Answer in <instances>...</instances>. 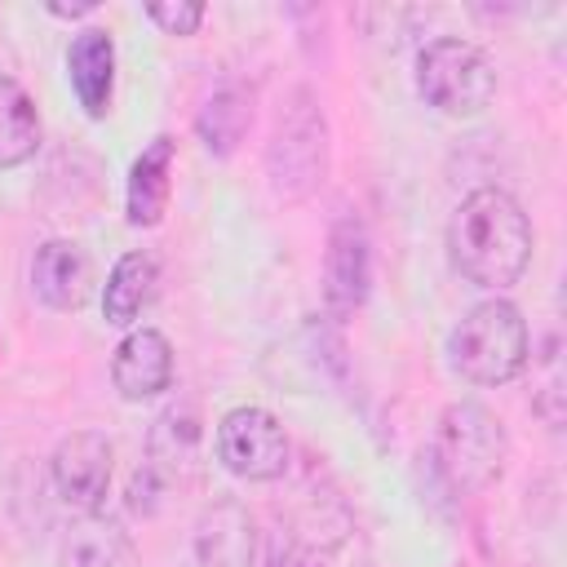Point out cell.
<instances>
[{
	"mask_svg": "<svg viewBox=\"0 0 567 567\" xmlns=\"http://www.w3.org/2000/svg\"><path fill=\"white\" fill-rule=\"evenodd\" d=\"M155 288H159V266H155V257H146V252H124V257L115 261V270L106 275V288H102V315H106V323L128 328V323L155 301Z\"/></svg>",
	"mask_w": 567,
	"mask_h": 567,
	"instance_id": "obj_16",
	"label": "cell"
},
{
	"mask_svg": "<svg viewBox=\"0 0 567 567\" xmlns=\"http://www.w3.org/2000/svg\"><path fill=\"white\" fill-rule=\"evenodd\" d=\"M62 567H137V549L111 518L80 514L62 540Z\"/></svg>",
	"mask_w": 567,
	"mask_h": 567,
	"instance_id": "obj_15",
	"label": "cell"
},
{
	"mask_svg": "<svg viewBox=\"0 0 567 567\" xmlns=\"http://www.w3.org/2000/svg\"><path fill=\"white\" fill-rule=\"evenodd\" d=\"M40 146V115L27 89L0 75V168H18Z\"/></svg>",
	"mask_w": 567,
	"mask_h": 567,
	"instance_id": "obj_18",
	"label": "cell"
},
{
	"mask_svg": "<svg viewBox=\"0 0 567 567\" xmlns=\"http://www.w3.org/2000/svg\"><path fill=\"white\" fill-rule=\"evenodd\" d=\"M31 288L49 310H80L93 297V261L75 239H44L31 257Z\"/></svg>",
	"mask_w": 567,
	"mask_h": 567,
	"instance_id": "obj_9",
	"label": "cell"
},
{
	"mask_svg": "<svg viewBox=\"0 0 567 567\" xmlns=\"http://www.w3.org/2000/svg\"><path fill=\"white\" fill-rule=\"evenodd\" d=\"M195 558L199 567H252L257 527L239 501H217L195 523Z\"/></svg>",
	"mask_w": 567,
	"mask_h": 567,
	"instance_id": "obj_12",
	"label": "cell"
},
{
	"mask_svg": "<svg viewBox=\"0 0 567 567\" xmlns=\"http://www.w3.org/2000/svg\"><path fill=\"white\" fill-rule=\"evenodd\" d=\"M111 381H115L120 399H128V403H142V399L168 390L173 385V346H168V337L155 332V328H133L115 346Z\"/></svg>",
	"mask_w": 567,
	"mask_h": 567,
	"instance_id": "obj_10",
	"label": "cell"
},
{
	"mask_svg": "<svg viewBox=\"0 0 567 567\" xmlns=\"http://www.w3.org/2000/svg\"><path fill=\"white\" fill-rule=\"evenodd\" d=\"M146 18L159 31H168V35H190L204 22V4L199 0H151L146 4Z\"/></svg>",
	"mask_w": 567,
	"mask_h": 567,
	"instance_id": "obj_19",
	"label": "cell"
},
{
	"mask_svg": "<svg viewBox=\"0 0 567 567\" xmlns=\"http://www.w3.org/2000/svg\"><path fill=\"white\" fill-rule=\"evenodd\" d=\"M97 9V0H75V4H49V13H58V18H84V13H93Z\"/></svg>",
	"mask_w": 567,
	"mask_h": 567,
	"instance_id": "obj_21",
	"label": "cell"
},
{
	"mask_svg": "<svg viewBox=\"0 0 567 567\" xmlns=\"http://www.w3.org/2000/svg\"><path fill=\"white\" fill-rule=\"evenodd\" d=\"M505 456H509V439L496 412H487L474 399L443 408L439 430H434V465L452 487L478 492L496 483L505 470Z\"/></svg>",
	"mask_w": 567,
	"mask_h": 567,
	"instance_id": "obj_3",
	"label": "cell"
},
{
	"mask_svg": "<svg viewBox=\"0 0 567 567\" xmlns=\"http://www.w3.org/2000/svg\"><path fill=\"white\" fill-rule=\"evenodd\" d=\"M217 461L248 483H270L288 470V434L266 408H230L217 421Z\"/></svg>",
	"mask_w": 567,
	"mask_h": 567,
	"instance_id": "obj_6",
	"label": "cell"
},
{
	"mask_svg": "<svg viewBox=\"0 0 567 567\" xmlns=\"http://www.w3.org/2000/svg\"><path fill=\"white\" fill-rule=\"evenodd\" d=\"M266 567H323V554H319L310 540L288 536V540H279V545L270 549V563H266Z\"/></svg>",
	"mask_w": 567,
	"mask_h": 567,
	"instance_id": "obj_20",
	"label": "cell"
},
{
	"mask_svg": "<svg viewBox=\"0 0 567 567\" xmlns=\"http://www.w3.org/2000/svg\"><path fill=\"white\" fill-rule=\"evenodd\" d=\"M447 248H452V266L461 270L465 284L501 292V288L518 284V275L527 270L532 221L509 190L478 186L474 195H465L456 204L452 226H447Z\"/></svg>",
	"mask_w": 567,
	"mask_h": 567,
	"instance_id": "obj_1",
	"label": "cell"
},
{
	"mask_svg": "<svg viewBox=\"0 0 567 567\" xmlns=\"http://www.w3.org/2000/svg\"><path fill=\"white\" fill-rule=\"evenodd\" d=\"M173 137H155L128 168V221L133 226H159L168 213V190H173Z\"/></svg>",
	"mask_w": 567,
	"mask_h": 567,
	"instance_id": "obj_14",
	"label": "cell"
},
{
	"mask_svg": "<svg viewBox=\"0 0 567 567\" xmlns=\"http://www.w3.org/2000/svg\"><path fill=\"white\" fill-rule=\"evenodd\" d=\"M248 124H252V93L244 84H221L195 120V128L213 155H230L244 142Z\"/></svg>",
	"mask_w": 567,
	"mask_h": 567,
	"instance_id": "obj_17",
	"label": "cell"
},
{
	"mask_svg": "<svg viewBox=\"0 0 567 567\" xmlns=\"http://www.w3.org/2000/svg\"><path fill=\"white\" fill-rule=\"evenodd\" d=\"M66 75H71V89L80 97V106L102 120L111 111V89H115V44H111V31L102 27H84L71 49H66Z\"/></svg>",
	"mask_w": 567,
	"mask_h": 567,
	"instance_id": "obj_13",
	"label": "cell"
},
{
	"mask_svg": "<svg viewBox=\"0 0 567 567\" xmlns=\"http://www.w3.org/2000/svg\"><path fill=\"white\" fill-rule=\"evenodd\" d=\"M372 284V252H368V235L354 217H341L328 235V252H323V306L328 315L346 319L363 306Z\"/></svg>",
	"mask_w": 567,
	"mask_h": 567,
	"instance_id": "obj_8",
	"label": "cell"
},
{
	"mask_svg": "<svg viewBox=\"0 0 567 567\" xmlns=\"http://www.w3.org/2000/svg\"><path fill=\"white\" fill-rule=\"evenodd\" d=\"M416 93L443 115H478L496 93V71L470 40L439 35L416 53Z\"/></svg>",
	"mask_w": 567,
	"mask_h": 567,
	"instance_id": "obj_4",
	"label": "cell"
},
{
	"mask_svg": "<svg viewBox=\"0 0 567 567\" xmlns=\"http://www.w3.org/2000/svg\"><path fill=\"white\" fill-rule=\"evenodd\" d=\"M447 354L470 385H505L527 368V319L505 297L478 301L452 328Z\"/></svg>",
	"mask_w": 567,
	"mask_h": 567,
	"instance_id": "obj_2",
	"label": "cell"
},
{
	"mask_svg": "<svg viewBox=\"0 0 567 567\" xmlns=\"http://www.w3.org/2000/svg\"><path fill=\"white\" fill-rule=\"evenodd\" d=\"M199 456H204V416L190 399H177L151 425V461L146 465L159 474V483H173V478H195Z\"/></svg>",
	"mask_w": 567,
	"mask_h": 567,
	"instance_id": "obj_11",
	"label": "cell"
},
{
	"mask_svg": "<svg viewBox=\"0 0 567 567\" xmlns=\"http://www.w3.org/2000/svg\"><path fill=\"white\" fill-rule=\"evenodd\" d=\"M266 168H270L275 190L288 195V199H301L323 182V173H328V124H323V115H319V106L306 89H297L292 102L284 106V115L275 124V137H270V151H266Z\"/></svg>",
	"mask_w": 567,
	"mask_h": 567,
	"instance_id": "obj_5",
	"label": "cell"
},
{
	"mask_svg": "<svg viewBox=\"0 0 567 567\" xmlns=\"http://www.w3.org/2000/svg\"><path fill=\"white\" fill-rule=\"evenodd\" d=\"M111 456H115V447H111L106 434H97V430L66 434L53 447V461H49L58 501L66 509L97 514V505L106 501V487H111Z\"/></svg>",
	"mask_w": 567,
	"mask_h": 567,
	"instance_id": "obj_7",
	"label": "cell"
}]
</instances>
